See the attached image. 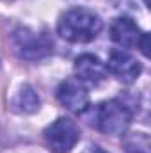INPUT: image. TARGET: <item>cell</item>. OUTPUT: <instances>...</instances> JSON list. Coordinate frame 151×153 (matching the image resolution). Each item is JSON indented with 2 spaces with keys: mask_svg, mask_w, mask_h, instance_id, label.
Instances as JSON below:
<instances>
[{
  "mask_svg": "<svg viewBox=\"0 0 151 153\" xmlns=\"http://www.w3.org/2000/svg\"><path fill=\"white\" fill-rule=\"evenodd\" d=\"M128 153H150V137L146 134H132L124 141Z\"/></svg>",
  "mask_w": 151,
  "mask_h": 153,
  "instance_id": "obj_10",
  "label": "cell"
},
{
  "mask_svg": "<svg viewBox=\"0 0 151 153\" xmlns=\"http://www.w3.org/2000/svg\"><path fill=\"white\" fill-rule=\"evenodd\" d=\"M57 100L71 112L82 114L89 109V91L80 78H66L57 89Z\"/></svg>",
  "mask_w": 151,
  "mask_h": 153,
  "instance_id": "obj_5",
  "label": "cell"
},
{
  "mask_svg": "<svg viewBox=\"0 0 151 153\" xmlns=\"http://www.w3.org/2000/svg\"><path fill=\"white\" fill-rule=\"evenodd\" d=\"M44 139L53 153H70L80 139V132L71 119L59 117L44 130Z\"/></svg>",
  "mask_w": 151,
  "mask_h": 153,
  "instance_id": "obj_4",
  "label": "cell"
},
{
  "mask_svg": "<svg viewBox=\"0 0 151 153\" xmlns=\"http://www.w3.org/2000/svg\"><path fill=\"white\" fill-rule=\"evenodd\" d=\"M144 4H146V5H150V0H144Z\"/></svg>",
  "mask_w": 151,
  "mask_h": 153,
  "instance_id": "obj_12",
  "label": "cell"
},
{
  "mask_svg": "<svg viewBox=\"0 0 151 153\" xmlns=\"http://www.w3.org/2000/svg\"><path fill=\"white\" fill-rule=\"evenodd\" d=\"M103 23L100 16L85 7H73L66 11L57 25L61 38L71 43H89L101 30Z\"/></svg>",
  "mask_w": 151,
  "mask_h": 153,
  "instance_id": "obj_1",
  "label": "cell"
},
{
  "mask_svg": "<svg viewBox=\"0 0 151 153\" xmlns=\"http://www.w3.org/2000/svg\"><path fill=\"white\" fill-rule=\"evenodd\" d=\"M9 41H11L14 53L21 59H27V61H38V59L46 57L53 46V43L50 41L46 34L34 32L27 27L14 29Z\"/></svg>",
  "mask_w": 151,
  "mask_h": 153,
  "instance_id": "obj_3",
  "label": "cell"
},
{
  "mask_svg": "<svg viewBox=\"0 0 151 153\" xmlns=\"http://www.w3.org/2000/svg\"><path fill=\"white\" fill-rule=\"evenodd\" d=\"M39 94L36 93V89L32 85H23L18 94L13 98V109L23 114H32L39 109Z\"/></svg>",
  "mask_w": 151,
  "mask_h": 153,
  "instance_id": "obj_9",
  "label": "cell"
},
{
  "mask_svg": "<svg viewBox=\"0 0 151 153\" xmlns=\"http://www.w3.org/2000/svg\"><path fill=\"white\" fill-rule=\"evenodd\" d=\"M107 68L110 70L112 75H115L119 80H123L126 84L137 80V76L142 71V66L139 64V61L133 59L128 52H123V50H112L110 52Z\"/></svg>",
  "mask_w": 151,
  "mask_h": 153,
  "instance_id": "obj_6",
  "label": "cell"
},
{
  "mask_svg": "<svg viewBox=\"0 0 151 153\" xmlns=\"http://www.w3.org/2000/svg\"><path fill=\"white\" fill-rule=\"evenodd\" d=\"M144 32L137 27V23L132 18H115L110 27V38L123 48H135L141 45V39Z\"/></svg>",
  "mask_w": 151,
  "mask_h": 153,
  "instance_id": "obj_7",
  "label": "cell"
},
{
  "mask_svg": "<svg viewBox=\"0 0 151 153\" xmlns=\"http://www.w3.org/2000/svg\"><path fill=\"white\" fill-rule=\"evenodd\" d=\"M75 71L80 80L94 84V85L103 82L105 76H107V70H105L103 62L96 55H93V53H84V55H80L76 59Z\"/></svg>",
  "mask_w": 151,
  "mask_h": 153,
  "instance_id": "obj_8",
  "label": "cell"
},
{
  "mask_svg": "<svg viewBox=\"0 0 151 153\" xmlns=\"http://www.w3.org/2000/svg\"><path fill=\"white\" fill-rule=\"evenodd\" d=\"M82 153H109V152H105L103 148H100V146H96V144H89Z\"/></svg>",
  "mask_w": 151,
  "mask_h": 153,
  "instance_id": "obj_11",
  "label": "cell"
},
{
  "mask_svg": "<svg viewBox=\"0 0 151 153\" xmlns=\"http://www.w3.org/2000/svg\"><path fill=\"white\" fill-rule=\"evenodd\" d=\"M87 123L101 134L123 135L132 123V111L117 100L101 102L89 111Z\"/></svg>",
  "mask_w": 151,
  "mask_h": 153,
  "instance_id": "obj_2",
  "label": "cell"
}]
</instances>
